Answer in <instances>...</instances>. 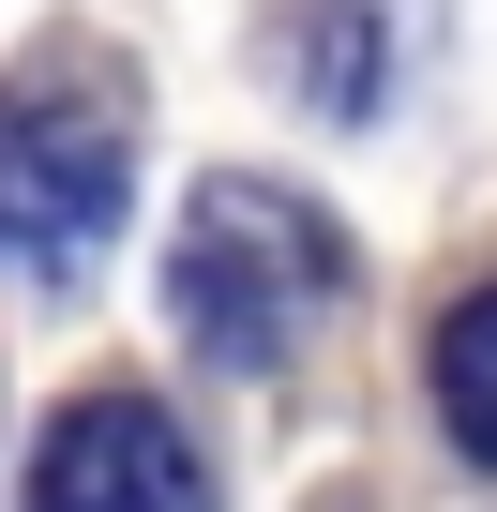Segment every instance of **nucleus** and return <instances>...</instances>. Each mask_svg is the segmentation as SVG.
Listing matches in <instances>:
<instances>
[{"label":"nucleus","mask_w":497,"mask_h":512,"mask_svg":"<svg viewBox=\"0 0 497 512\" xmlns=\"http://www.w3.org/2000/svg\"><path fill=\"white\" fill-rule=\"evenodd\" d=\"M332 287H347V241H332L317 196H287V181H257V166L196 181L181 256H166V317H181V347H196L211 377H272V362L332 317Z\"/></svg>","instance_id":"nucleus-1"},{"label":"nucleus","mask_w":497,"mask_h":512,"mask_svg":"<svg viewBox=\"0 0 497 512\" xmlns=\"http://www.w3.org/2000/svg\"><path fill=\"white\" fill-rule=\"evenodd\" d=\"M136 181V76L106 46H31L0 76V272H91Z\"/></svg>","instance_id":"nucleus-2"},{"label":"nucleus","mask_w":497,"mask_h":512,"mask_svg":"<svg viewBox=\"0 0 497 512\" xmlns=\"http://www.w3.org/2000/svg\"><path fill=\"white\" fill-rule=\"evenodd\" d=\"M31 512H211V467L151 392H76L31 452Z\"/></svg>","instance_id":"nucleus-3"},{"label":"nucleus","mask_w":497,"mask_h":512,"mask_svg":"<svg viewBox=\"0 0 497 512\" xmlns=\"http://www.w3.org/2000/svg\"><path fill=\"white\" fill-rule=\"evenodd\" d=\"M422 377H437V422L467 437V467H497V287H467V302L437 317Z\"/></svg>","instance_id":"nucleus-4"}]
</instances>
